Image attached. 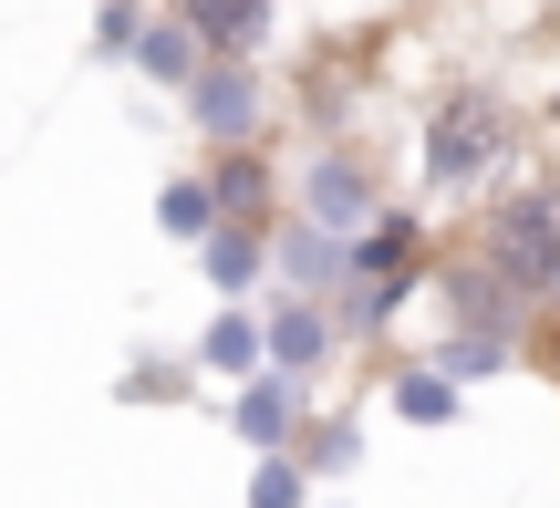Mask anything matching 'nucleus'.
I'll return each mask as SVG.
<instances>
[{
    "mask_svg": "<svg viewBox=\"0 0 560 508\" xmlns=\"http://www.w3.org/2000/svg\"><path fill=\"white\" fill-rule=\"evenodd\" d=\"M467 260L488 270V281L509 291V302L540 322L560 311V177H520L499 187V198L478 208V239H467Z\"/></svg>",
    "mask_w": 560,
    "mask_h": 508,
    "instance_id": "1",
    "label": "nucleus"
},
{
    "mask_svg": "<svg viewBox=\"0 0 560 508\" xmlns=\"http://www.w3.org/2000/svg\"><path fill=\"white\" fill-rule=\"evenodd\" d=\"M509 156H520V115H509V94H488V83L436 94V115H425V135H416L425 198H488V177H509Z\"/></svg>",
    "mask_w": 560,
    "mask_h": 508,
    "instance_id": "2",
    "label": "nucleus"
},
{
    "mask_svg": "<svg viewBox=\"0 0 560 508\" xmlns=\"http://www.w3.org/2000/svg\"><path fill=\"white\" fill-rule=\"evenodd\" d=\"M436 311H446V343H436V374L446 385H478V374H509L529 343V311L488 281L478 260H436Z\"/></svg>",
    "mask_w": 560,
    "mask_h": 508,
    "instance_id": "3",
    "label": "nucleus"
},
{
    "mask_svg": "<svg viewBox=\"0 0 560 508\" xmlns=\"http://www.w3.org/2000/svg\"><path fill=\"white\" fill-rule=\"evenodd\" d=\"M177 94H187V125H198L208 145H260L270 135V94H260L249 62H198Z\"/></svg>",
    "mask_w": 560,
    "mask_h": 508,
    "instance_id": "4",
    "label": "nucleus"
},
{
    "mask_svg": "<svg viewBox=\"0 0 560 508\" xmlns=\"http://www.w3.org/2000/svg\"><path fill=\"white\" fill-rule=\"evenodd\" d=\"M301 218L332 228V239H353L363 218H384V177H374V156H353V145H322V156L301 166Z\"/></svg>",
    "mask_w": 560,
    "mask_h": 508,
    "instance_id": "5",
    "label": "nucleus"
},
{
    "mask_svg": "<svg viewBox=\"0 0 560 508\" xmlns=\"http://www.w3.org/2000/svg\"><path fill=\"white\" fill-rule=\"evenodd\" d=\"M342 281H363L384 311H395L405 291L425 281V228H416V218H395V208H384V218H363L353 239H342Z\"/></svg>",
    "mask_w": 560,
    "mask_h": 508,
    "instance_id": "6",
    "label": "nucleus"
},
{
    "mask_svg": "<svg viewBox=\"0 0 560 508\" xmlns=\"http://www.w3.org/2000/svg\"><path fill=\"white\" fill-rule=\"evenodd\" d=\"M270 11H280V0H177L187 42H198L208 62H249L270 42Z\"/></svg>",
    "mask_w": 560,
    "mask_h": 508,
    "instance_id": "7",
    "label": "nucleus"
},
{
    "mask_svg": "<svg viewBox=\"0 0 560 508\" xmlns=\"http://www.w3.org/2000/svg\"><path fill=\"white\" fill-rule=\"evenodd\" d=\"M260 364H270V374H301V385H312V374L332 364V311H322V302H291V291H280V311L260 322Z\"/></svg>",
    "mask_w": 560,
    "mask_h": 508,
    "instance_id": "8",
    "label": "nucleus"
},
{
    "mask_svg": "<svg viewBox=\"0 0 560 508\" xmlns=\"http://www.w3.org/2000/svg\"><path fill=\"white\" fill-rule=\"evenodd\" d=\"M270 270H280L291 302H322V291L342 281V239H332V228H312V218H291V228L270 239Z\"/></svg>",
    "mask_w": 560,
    "mask_h": 508,
    "instance_id": "9",
    "label": "nucleus"
},
{
    "mask_svg": "<svg viewBox=\"0 0 560 508\" xmlns=\"http://www.w3.org/2000/svg\"><path fill=\"white\" fill-rule=\"evenodd\" d=\"M240 436H249V447H260V457H280V447H291V436H301V374H249V385H240Z\"/></svg>",
    "mask_w": 560,
    "mask_h": 508,
    "instance_id": "10",
    "label": "nucleus"
},
{
    "mask_svg": "<svg viewBox=\"0 0 560 508\" xmlns=\"http://www.w3.org/2000/svg\"><path fill=\"white\" fill-rule=\"evenodd\" d=\"M208 218H260V208H270V166H260V145H219V166H208Z\"/></svg>",
    "mask_w": 560,
    "mask_h": 508,
    "instance_id": "11",
    "label": "nucleus"
},
{
    "mask_svg": "<svg viewBox=\"0 0 560 508\" xmlns=\"http://www.w3.org/2000/svg\"><path fill=\"white\" fill-rule=\"evenodd\" d=\"M198 270H208L219 291H260L270 239H260V228H240V218H208V228H198Z\"/></svg>",
    "mask_w": 560,
    "mask_h": 508,
    "instance_id": "12",
    "label": "nucleus"
},
{
    "mask_svg": "<svg viewBox=\"0 0 560 508\" xmlns=\"http://www.w3.org/2000/svg\"><path fill=\"white\" fill-rule=\"evenodd\" d=\"M457 394L467 385H446L436 364H405L395 374V415H405V426H457Z\"/></svg>",
    "mask_w": 560,
    "mask_h": 508,
    "instance_id": "13",
    "label": "nucleus"
},
{
    "mask_svg": "<svg viewBox=\"0 0 560 508\" xmlns=\"http://www.w3.org/2000/svg\"><path fill=\"white\" fill-rule=\"evenodd\" d=\"M136 62H145V73H156V83H187V73H198V42H187V21L177 11H166V21H136Z\"/></svg>",
    "mask_w": 560,
    "mask_h": 508,
    "instance_id": "14",
    "label": "nucleus"
},
{
    "mask_svg": "<svg viewBox=\"0 0 560 508\" xmlns=\"http://www.w3.org/2000/svg\"><path fill=\"white\" fill-rule=\"evenodd\" d=\"M198 364L208 374H260V322H249V311H219V322H208V343H198Z\"/></svg>",
    "mask_w": 560,
    "mask_h": 508,
    "instance_id": "15",
    "label": "nucleus"
},
{
    "mask_svg": "<svg viewBox=\"0 0 560 508\" xmlns=\"http://www.w3.org/2000/svg\"><path fill=\"white\" fill-rule=\"evenodd\" d=\"M249 508H312V468H291V447L260 457V477H249Z\"/></svg>",
    "mask_w": 560,
    "mask_h": 508,
    "instance_id": "16",
    "label": "nucleus"
},
{
    "mask_svg": "<svg viewBox=\"0 0 560 508\" xmlns=\"http://www.w3.org/2000/svg\"><path fill=\"white\" fill-rule=\"evenodd\" d=\"M156 228H166V239H198V228H208V187H198V177H177V187L156 198Z\"/></svg>",
    "mask_w": 560,
    "mask_h": 508,
    "instance_id": "17",
    "label": "nucleus"
},
{
    "mask_svg": "<svg viewBox=\"0 0 560 508\" xmlns=\"http://www.w3.org/2000/svg\"><path fill=\"white\" fill-rule=\"evenodd\" d=\"M291 468H322V477H332V468H353V426H322V436H291Z\"/></svg>",
    "mask_w": 560,
    "mask_h": 508,
    "instance_id": "18",
    "label": "nucleus"
},
{
    "mask_svg": "<svg viewBox=\"0 0 560 508\" xmlns=\"http://www.w3.org/2000/svg\"><path fill=\"white\" fill-rule=\"evenodd\" d=\"M94 52H136V0H104V21H94Z\"/></svg>",
    "mask_w": 560,
    "mask_h": 508,
    "instance_id": "19",
    "label": "nucleus"
},
{
    "mask_svg": "<svg viewBox=\"0 0 560 508\" xmlns=\"http://www.w3.org/2000/svg\"><path fill=\"white\" fill-rule=\"evenodd\" d=\"M550 135H560V104H550Z\"/></svg>",
    "mask_w": 560,
    "mask_h": 508,
    "instance_id": "20",
    "label": "nucleus"
}]
</instances>
